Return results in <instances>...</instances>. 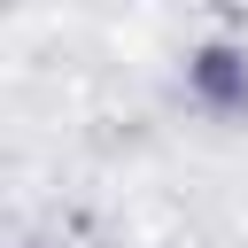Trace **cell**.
Returning <instances> with one entry per match:
<instances>
[{"label":"cell","instance_id":"obj_1","mask_svg":"<svg viewBox=\"0 0 248 248\" xmlns=\"http://www.w3.org/2000/svg\"><path fill=\"white\" fill-rule=\"evenodd\" d=\"M186 93L209 116H248V46H232V39L194 46L186 54Z\"/></svg>","mask_w":248,"mask_h":248}]
</instances>
